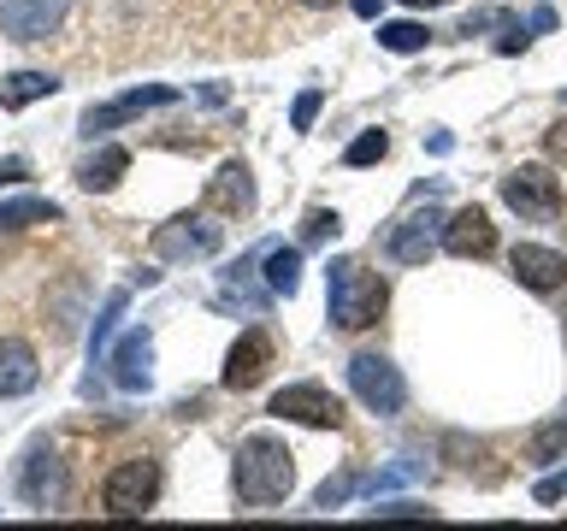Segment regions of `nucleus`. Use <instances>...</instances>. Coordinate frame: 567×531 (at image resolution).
<instances>
[{"instance_id": "f257e3e1", "label": "nucleus", "mask_w": 567, "mask_h": 531, "mask_svg": "<svg viewBox=\"0 0 567 531\" xmlns=\"http://www.w3.org/2000/svg\"><path fill=\"white\" fill-rule=\"evenodd\" d=\"M290 485H296V455L284 449L278 437L255 431V437L237 442V502L272 508V502L290 496Z\"/></svg>"}, {"instance_id": "f03ea898", "label": "nucleus", "mask_w": 567, "mask_h": 531, "mask_svg": "<svg viewBox=\"0 0 567 531\" xmlns=\"http://www.w3.org/2000/svg\"><path fill=\"white\" fill-rule=\"evenodd\" d=\"M326 301H331V325L337 331H367V325H379L390 290H384L379 272H367L361 260H331L326 266Z\"/></svg>"}, {"instance_id": "7ed1b4c3", "label": "nucleus", "mask_w": 567, "mask_h": 531, "mask_svg": "<svg viewBox=\"0 0 567 531\" xmlns=\"http://www.w3.org/2000/svg\"><path fill=\"white\" fill-rule=\"evenodd\" d=\"M154 502H159V460L136 455V460H118V467L106 472L101 508L113 513V520H136V513H148Z\"/></svg>"}, {"instance_id": "20e7f679", "label": "nucleus", "mask_w": 567, "mask_h": 531, "mask_svg": "<svg viewBox=\"0 0 567 531\" xmlns=\"http://www.w3.org/2000/svg\"><path fill=\"white\" fill-rule=\"evenodd\" d=\"M349 389L372 407V414H402V402H408V384H402L396 361H384V354H372V348L349 361Z\"/></svg>"}, {"instance_id": "39448f33", "label": "nucleus", "mask_w": 567, "mask_h": 531, "mask_svg": "<svg viewBox=\"0 0 567 531\" xmlns=\"http://www.w3.org/2000/svg\"><path fill=\"white\" fill-rule=\"evenodd\" d=\"M503 201L520 212V219H556L561 212V177L544 166H520L503 177Z\"/></svg>"}, {"instance_id": "423d86ee", "label": "nucleus", "mask_w": 567, "mask_h": 531, "mask_svg": "<svg viewBox=\"0 0 567 531\" xmlns=\"http://www.w3.org/2000/svg\"><path fill=\"white\" fill-rule=\"evenodd\" d=\"M266 414L313 425V431H337V425H343V402H337L326 384H290V389H278V396H272Z\"/></svg>"}, {"instance_id": "0eeeda50", "label": "nucleus", "mask_w": 567, "mask_h": 531, "mask_svg": "<svg viewBox=\"0 0 567 531\" xmlns=\"http://www.w3.org/2000/svg\"><path fill=\"white\" fill-rule=\"evenodd\" d=\"M219 242H225V230L213 219H172L154 230L148 248L159 260H202V254H219Z\"/></svg>"}, {"instance_id": "6e6552de", "label": "nucleus", "mask_w": 567, "mask_h": 531, "mask_svg": "<svg viewBox=\"0 0 567 531\" xmlns=\"http://www.w3.org/2000/svg\"><path fill=\"white\" fill-rule=\"evenodd\" d=\"M65 18V0H0V35L7 42H48Z\"/></svg>"}, {"instance_id": "1a4fd4ad", "label": "nucleus", "mask_w": 567, "mask_h": 531, "mask_svg": "<svg viewBox=\"0 0 567 531\" xmlns=\"http://www.w3.org/2000/svg\"><path fill=\"white\" fill-rule=\"evenodd\" d=\"M443 242V212L437 207H420V212H408V219L390 230V260L396 266H425L432 260V248Z\"/></svg>"}, {"instance_id": "9d476101", "label": "nucleus", "mask_w": 567, "mask_h": 531, "mask_svg": "<svg viewBox=\"0 0 567 531\" xmlns=\"http://www.w3.org/2000/svg\"><path fill=\"white\" fill-rule=\"evenodd\" d=\"M172 101H177V88H172V83L131 88V95H118V101H106V106H89V113H83V136H101V131H113V124L136 118V113H148V106H172Z\"/></svg>"}, {"instance_id": "9b49d317", "label": "nucleus", "mask_w": 567, "mask_h": 531, "mask_svg": "<svg viewBox=\"0 0 567 531\" xmlns=\"http://www.w3.org/2000/svg\"><path fill=\"white\" fill-rule=\"evenodd\" d=\"M266 366H272V336H266V331H243L237 343H230V354H225L219 384L225 389H255L266 378Z\"/></svg>"}, {"instance_id": "f8f14e48", "label": "nucleus", "mask_w": 567, "mask_h": 531, "mask_svg": "<svg viewBox=\"0 0 567 531\" xmlns=\"http://www.w3.org/2000/svg\"><path fill=\"white\" fill-rule=\"evenodd\" d=\"M443 248H450L455 260H485L496 248V225L485 207H461L455 219H443Z\"/></svg>"}, {"instance_id": "ddd939ff", "label": "nucleus", "mask_w": 567, "mask_h": 531, "mask_svg": "<svg viewBox=\"0 0 567 531\" xmlns=\"http://www.w3.org/2000/svg\"><path fill=\"white\" fill-rule=\"evenodd\" d=\"M508 272L526 283V290H538V295H549V290H561L567 283V254H556V248H538V242H520L508 254Z\"/></svg>"}, {"instance_id": "4468645a", "label": "nucleus", "mask_w": 567, "mask_h": 531, "mask_svg": "<svg viewBox=\"0 0 567 531\" xmlns=\"http://www.w3.org/2000/svg\"><path fill=\"white\" fill-rule=\"evenodd\" d=\"M106 366H113L118 389H148V378H154V336L148 331H124L118 348L106 354Z\"/></svg>"}, {"instance_id": "2eb2a0df", "label": "nucleus", "mask_w": 567, "mask_h": 531, "mask_svg": "<svg viewBox=\"0 0 567 531\" xmlns=\"http://www.w3.org/2000/svg\"><path fill=\"white\" fill-rule=\"evenodd\" d=\"M18 496H24L30 508H60L65 502V460L53 449H35L24 478H18Z\"/></svg>"}, {"instance_id": "dca6fc26", "label": "nucleus", "mask_w": 567, "mask_h": 531, "mask_svg": "<svg viewBox=\"0 0 567 531\" xmlns=\"http://www.w3.org/2000/svg\"><path fill=\"white\" fill-rule=\"evenodd\" d=\"M35 378H42V366H35V348L24 343V336H0V402L35 389Z\"/></svg>"}, {"instance_id": "f3484780", "label": "nucleus", "mask_w": 567, "mask_h": 531, "mask_svg": "<svg viewBox=\"0 0 567 531\" xmlns=\"http://www.w3.org/2000/svg\"><path fill=\"white\" fill-rule=\"evenodd\" d=\"M124 171H131V154H124V148H101V154H89L78 166V184L89 195H106V189H118Z\"/></svg>"}, {"instance_id": "a211bd4d", "label": "nucleus", "mask_w": 567, "mask_h": 531, "mask_svg": "<svg viewBox=\"0 0 567 531\" xmlns=\"http://www.w3.org/2000/svg\"><path fill=\"white\" fill-rule=\"evenodd\" d=\"M53 88H60V77H53V71H12L7 83H0V106H30V101H48Z\"/></svg>"}, {"instance_id": "6ab92c4d", "label": "nucleus", "mask_w": 567, "mask_h": 531, "mask_svg": "<svg viewBox=\"0 0 567 531\" xmlns=\"http://www.w3.org/2000/svg\"><path fill=\"white\" fill-rule=\"evenodd\" d=\"M207 201H219V207H237V212H248V207H255V184H248V166H237V159H230V166H225L219 177H213Z\"/></svg>"}, {"instance_id": "aec40b11", "label": "nucleus", "mask_w": 567, "mask_h": 531, "mask_svg": "<svg viewBox=\"0 0 567 531\" xmlns=\"http://www.w3.org/2000/svg\"><path fill=\"white\" fill-rule=\"evenodd\" d=\"M53 219H60V201H48V195H24V201L0 207V230H30V225H53Z\"/></svg>"}, {"instance_id": "412c9836", "label": "nucleus", "mask_w": 567, "mask_h": 531, "mask_svg": "<svg viewBox=\"0 0 567 531\" xmlns=\"http://www.w3.org/2000/svg\"><path fill=\"white\" fill-rule=\"evenodd\" d=\"M526 460L532 467H556V460H567V419H544L538 431L526 437Z\"/></svg>"}, {"instance_id": "4be33fe9", "label": "nucleus", "mask_w": 567, "mask_h": 531, "mask_svg": "<svg viewBox=\"0 0 567 531\" xmlns=\"http://www.w3.org/2000/svg\"><path fill=\"white\" fill-rule=\"evenodd\" d=\"M296 283H301V248H272V254H266V290L296 295Z\"/></svg>"}, {"instance_id": "5701e85b", "label": "nucleus", "mask_w": 567, "mask_h": 531, "mask_svg": "<svg viewBox=\"0 0 567 531\" xmlns=\"http://www.w3.org/2000/svg\"><path fill=\"white\" fill-rule=\"evenodd\" d=\"M425 42H432V30L414 24V18H396V24H379V48L390 53H420Z\"/></svg>"}, {"instance_id": "b1692460", "label": "nucleus", "mask_w": 567, "mask_h": 531, "mask_svg": "<svg viewBox=\"0 0 567 531\" xmlns=\"http://www.w3.org/2000/svg\"><path fill=\"white\" fill-rule=\"evenodd\" d=\"M384 154H390V136H384V131H361V136L343 148V166H379Z\"/></svg>"}, {"instance_id": "393cba45", "label": "nucleus", "mask_w": 567, "mask_h": 531, "mask_svg": "<svg viewBox=\"0 0 567 531\" xmlns=\"http://www.w3.org/2000/svg\"><path fill=\"white\" fill-rule=\"evenodd\" d=\"M349 490H361V472H337V478H326V485H319V496H313V508L349 502Z\"/></svg>"}, {"instance_id": "a878e982", "label": "nucleus", "mask_w": 567, "mask_h": 531, "mask_svg": "<svg viewBox=\"0 0 567 531\" xmlns=\"http://www.w3.org/2000/svg\"><path fill=\"white\" fill-rule=\"evenodd\" d=\"M337 230H343V219H337L331 207H313L308 225H301V242H326V237H337Z\"/></svg>"}, {"instance_id": "bb28decb", "label": "nucleus", "mask_w": 567, "mask_h": 531, "mask_svg": "<svg viewBox=\"0 0 567 531\" xmlns=\"http://www.w3.org/2000/svg\"><path fill=\"white\" fill-rule=\"evenodd\" d=\"M124 313V290L118 295H106V313L95 319V336H89V354H95V361H101V354H106V331H113V319Z\"/></svg>"}, {"instance_id": "cd10ccee", "label": "nucleus", "mask_w": 567, "mask_h": 531, "mask_svg": "<svg viewBox=\"0 0 567 531\" xmlns=\"http://www.w3.org/2000/svg\"><path fill=\"white\" fill-rule=\"evenodd\" d=\"M319 106H326V95H319V88H301V95H296V106H290V124H296V131H313Z\"/></svg>"}, {"instance_id": "c85d7f7f", "label": "nucleus", "mask_w": 567, "mask_h": 531, "mask_svg": "<svg viewBox=\"0 0 567 531\" xmlns=\"http://www.w3.org/2000/svg\"><path fill=\"white\" fill-rule=\"evenodd\" d=\"M372 513H379V520H420V513H432V508H425V502H408V496H402V502H379Z\"/></svg>"}, {"instance_id": "c756f323", "label": "nucleus", "mask_w": 567, "mask_h": 531, "mask_svg": "<svg viewBox=\"0 0 567 531\" xmlns=\"http://www.w3.org/2000/svg\"><path fill=\"white\" fill-rule=\"evenodd\" d=\"M532 496H538V502H561V496H567V467H561V472H549Z\"/></svg>"}, {"instance_id": "7c9ffc66", "label": "nucleus", "mask_w": 567, "mask_h": 531, "mask_svg": "<svg viewBox=\"0 0 567 531\" xmlns=\"http://www.w3.org/2000/svg\"><path fill=\"white\" fill-rule=\"evenodd\" d=\"M18 177H30V166L24 159H7V166H0V184H18Z\"/></svg>"}, {"instance_id": "2f4dec72", "label": "nucleus", "mask_w": 567, "mask_h": 531, "mask_svg": "<svg viewBox=\"0 0 567 531\" xmlns=\"http://www.w3.org/2000/svg\"><path fill=\"white\" fill-rule=\"evenodd\" d=\"M349 7L361 12V18H379V12H384V0H349Z\"/></svg>"}, {"instance_id": "473e14b6", "label": "nucleus", "mask_w": 567, "mask_h": 531, "mask_svg": "<svg viewBox=\"0 0 567 531\" xmlns=\"http://www.w3.org/2000/svg\"><path fill=\"white\" fill-rule=\"evenodd\" d=\"M402 7H414V12H425V7H443V0H402Z\"/></svg>"}, {"instance_id": "72a5a7b5", "label": "nucleus", "mask_w": 567, "mask_h": 531, "mask_svg": "<svg viewBox=\"0 0 567 531\" xmlns=\"http://www.w3.org/2000/svg\"><path fill=\"white\" fill-rule=\"evenodd\" d=\"M301 7H331V0H301Z\"/></svg>"}]
</instances>
